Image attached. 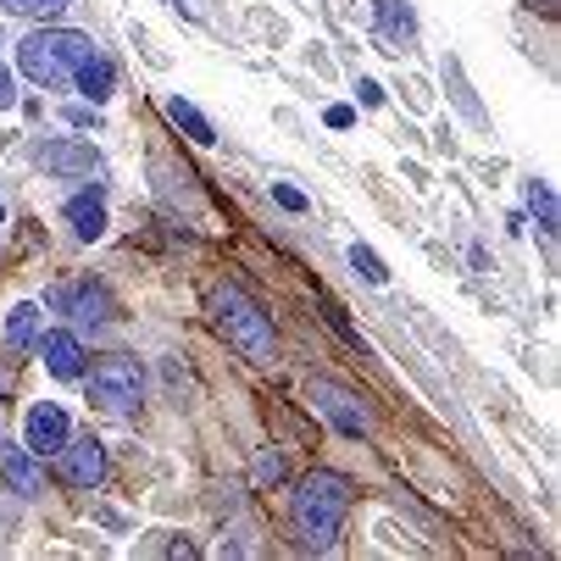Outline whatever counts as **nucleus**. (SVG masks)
<instances>
[{
	"instance_id": "obj_6",
	"label": "nucleus",
	"mask_w": 561,
	"mask_h": 561,
	"mask_svg": "<svg viewBox=\"0 0 561 561\" xmlns=\"http://www.w3.org/2000/svg\"><path fill=\"white\" fill-rule=\"evenodd\" d=\"M50 306L56 311H67L78 329H101V323H112V295H106V284H67V289H50Z\"/></svg>"
},
{
	"instance_id": "obj_20",
	"label": "nucleus",
	"mask_w": 561,
	"mask_h": 561,
	"mask_svg": "<svg viewBox=\"0 0 561 561\" xmlns=\"http://www.w3.org/2000/svg\"><path fill=\"white\" fill-rule=\"evenodd\" d=\"M251 472H256V484H278V478H284V456L262 450V456L251 461Z\"/></svg>"
},
{
	"instance_id": "obj_23",
	"label": "nucleus",
	"mask_w": 561,
	"mask_h": 561,
	"mask_svg": "<svg viewBox=\"0 0 561 561\" xmlns=\"http://www.w3.org/2000/svg\"><path fill=\"white\" fill-rule=\"evenodd\" d=\"M351 123H356L351 106H329V128H351Z\"/></svg>"
},
{
	"instance_id": "obj_8",
	"label": "nucleus",
	"mask_w": 561,
	"mask_h": 561,
	"mask_svg": "<svg viewBox=\"0 0 561 561\" xmlns=\"http://www.w3.org/2000/svg\"><path fill=\"white\" fill-rule=\"evenodd\" d=\"M61 456V478L72 490H95L101 478H106V450H101V439H72L67 434V445L56 450Z\"/></svg>"
},
{
	"instance_id": "obj_7",
	"label": "nucleus",
	"mask_w": 561,
	"mask_h": 561,
	"mask_svg": "<svg viewBox=\"0 0 561 561\" xmlns=\"http://www.w3.org/2000/svg\"><path fill=\"white\" fill-rule=\"evenodd\" d=\"M34 162L45 173H56V179H95L101 173V156L90 145H78V139H45L34 150Z\"/></svg>"
},
{
	"instance_id": "obj_26",
	"label": "nucleus",
	"mask_w": 561,
	"mask_h": 561,
	"mask_svg": "<svg viewBox=\"0 0 561 561\" xmlns=\"http://www.w3.org/2000/svg\"><path fill=\"white\" fill-rule=\"evenodd\" d=\"M7 389H12V367H7V362H0V394H7Z\"/></svg>"
},
{
	"instance_id": "obj_2",
	"label": "nucleus",
	"mask_w": 561,
	"mask_h": 561,
	"mask_svg": "<svg viewBox=\"0 0 561 561\" xmlns=\"http://www.w3.org/2000/svg\"><path fill=\"white\" fill-rule=\"evenodd\" d=\"M211 317H217V329L228 334V345L245 356V362H273V323H267V311L239 289V284H222V289H211Z\"/></svg>"
},
{
	"instance_id": "obj_19",
	"label": "nucleus",
	"mask_w": 561,
	"mask_h": 561,
	"mask_svg": "<svg viewBox=\"0 0 561 561\" xmlns=\"http://www.w3.org/2000/svg\"><path fill=\"white\" fill-rule=\"evenodd\" d=\"M351 267H356L367 284H389V267H383L378 251H367V245H351Z\"/></svg>"
},
{
	"instance_id": "obj_9",
	"label": "nucleus",
	"mask_w": 561,
	"mask_h": 561,
	"mask_svg": "<svg viewBox=\"0 0 561 561\" xmlns=\"http://www.w3.org/2000/svg\"><path fill=\"white\" fill-rule=\"evenodd\" d=\"M67 434H72V423H67V412L61 407H34L28 412V423H23V445L34 450V456H56L61 445H67Z\"/></svg>"
},
{
	"instance_id": "obj_3",
	"label": "nucleus",
	"mask_w": 561,
	"mask_h": 561,
	"mask_svg": "<svg viewBox=\"0 0 561 561\" xmlns=\"http://www.w3.org/2000/svg\"><path fill=\"white\" fill-rule=\"evenodd\" d=\"M90 56H95L90 34H72V28H34L18 45V67L34 84H61V78H72V67L90 61Z\"/></svg>"
},
{
	"instance_id": "obj_25",
	"label": "nucleus",
	"mask_w": 561,
	"mask_h": 561,
	"mask_svg": "<svg viewBox=\"0 0 561 561\" xmlns=\"http://www.w3.org/2000/svg\"><path fill=\"white\" fill-rule=\"evenodd\" d=\"M67 123H72V128H84V123H95V112H90V106H72Z\"/></svg>"
},
{
	"instance_id": "obj_24",
	"label": "nucleus",
	"mask_w": 561,
	"mask_h": 561,
	"mask_svg": "<svg viewBox=\"0 0 561 561\" xmlns=\"http://www.w3.org/2000/svg\"><path fill=\"white\" fill-rule=\"evenodd\" d=\"M356 90H362V106H378V101H383V90L373 84V78H362V84H356Z\"/></svg>"
},
{
	"instance_id": "obj_27",
	"label": "nucleus",
	"mask_w": 561,
	"mask_h": 561,
	"mask_svg": "<svg viewBox=\"0 0 561 561\" xmlns=\"http://www.w3.org/2000/svg\"><path fill=\"white\" fill-rule=\"evenodd\" d=\"M0 222H7V206H0Z\"/></svg>"
},
{
	"instance_id": "obj_13",
	"label": "nucleus",
	"mask_w": 561,
	"mask_h": 561,
	"mask_svg": "<svg viewBox=\"0 0 561 561\" xmlns=\"http://www.w3.org/2000/svg\"><path fill=\"white\" fill-rule=\"evenodd\" d=\"M67 222H72L78 239H101V233H106V201H101V190L72 195V201H67Z\"/></svg>"
},
{
	"instance_id": "obj_22",
	"label": "nucleus",
	"mask_w": 561,
	"mask_h": 561,
	"mask_svg": "<svg viewBox=\"0 0 561 561\" xmlns=\"http://www.w3.org/2000/svg\"><path fill=\"white\" fill-rule=\"evenodd\" d=\"M18 106V84H12V72L0 67V112H12Z\"/></svg>"
},
{
	"instance_id": "obj_10",
	"label": "nucleus",
	"mask_w": 561,
	"mask_h": 561,
	"mask_svg": "<svg viewBox=\"0 0 561 561\" xmlns=\"http://www.w3.org/2000/svg\"><path fill=\"white\" fill-rule=\"evenodd\" d=\"M0 478H7V490H18L23 501H34L45 490V472H39L28 445H7V439H0Z\"/></svg>"
},
{
	"instance_id": "obj_17",
	"label": "nucleus",
	"mask_w": 561,
	"mask_h": 561,
	"mask_svg": "<svg viewBox=\"0 0 561 561\" xmlns=\"http://www.w3.org/2000/svg\"><path fill=\"white\" fill-rule=\"evenodd\" d=\"M528 206H534L539 228H545V233H556V195H550V184H545V179H528Z\"/></svg>"
},
{
	"instance_id": "obj_18",
	"label": "nucleus",
	"mask_w": 561,
	"mask_h": 561,
	"mask_svg": "<svg viewBox=\"0 0 561 561\" xmlns=\"http://www.w3.org/2000/svg\"><path fill=\"white\" fill-rule=\"evenodd\" d=\"M0 7L18 12V18H39V23H50V18L67 12V0H0Z\"/></svg>"
},
{
	"instance_id": "obj_16",
	"label": "nucleus",
	"mask_w": 561,
	"mask_h": 561,
	"mask_svg": "<svg viewBox=\"0 0 561 561\" xmlns=\"http://www.w3.org/2000/svg\"><path fill=\"white\" fill-rule=\"evenodd\" d=\"M168 117H173V123H179V128L195 139V145H211V139H217V134H211V123H206V117H201L190 101H179V95L168 101Z\"/></svg>"
},
{
	"instance_id": "obj_4",
	"label": "nucleus",
	"mask_w": 561,
	"mask_h": 561,
	"mask_svg": "<svg viewBox=\"0 0 561 561\" xmlns=\"http://www.w3.org/2000/svg\"><path fill=\"white\" fill-rule=\"evenodd\" d=\"M90 394L106 412H134L145 400V367L134 356H106V362L90 367Z\"/></svg>"
},
{
	"instance_id": "obj_11",
	"label": "nucleus",
	"mask_w": 561,
	"mask_h": 561,
	"mask_svg": "<svg viewBox=\"0 0 561 561\" xmlns=\"http://www.w3.org/2000/svg\"><path fill=\"white\" fill-rule=\"evenodd\" d=\"M373 12H378V34H383L389 50H407L417 39V18H412L407 0H373Z\"/></svg>"
},
{
	"instance_id": "obj_15",
	"label": "nucleus",
	"mask_w": 561,
	"mask_h": 561,
	"mask_svg": "<svg viewBox=\"0 0 561 561\" xmlns=\"http://www.w3.org/2000/svg\"><path fill=\"white\" fill-rule=\"evenodd\" d=\"M34 340H39V306L23 300V306H12V317H7V345H12V351H28Z\"/></svg>"
},
{
	"instance_id": "obj_5",
	"label": "nucleus",
	"mask_w": 561,
	"mask_h": 561,
	"mask_svg": "<svg viewBox=\"0 0 561 561\" xmlns=\"http://www.w3.org/2000/svg\"><path fill=\"white\" fill-rule=\"evenodd\" d=\"M306 400H311V407L323 412L340 434H351V439H367V434H373V412L362 407V400H356L345 383H334V378H311V383H306Z\"/></svg>"
},
{
	"instance_id": "obj_12",
	"label": "nucleus",
	"mask_w": 561,
	"mask_h": 561,
	"mask_svg": "<svg viewBox=\"0 0 561 561\" xmlns=\"http://www.w3.org/2000/svg\"><path fill=\"white\" fill-rule=\"evenodd\" d=\"M39 356H45V367H50L56 378H84V345H78L67 329L45 334V340H39Z\"/></svg>"
},
{
	"instance_id": "obj_1",
	"label": "nucleus",
	"mask_w": 561,
	"mask_h": 561,
	"mask_svg": "<svg viewBox=\"0 0 561 561\" xmlns=\"http://www.w3.org/2000/svg\"><path fill=\"white\" fill-rule=\"evenodd\" d=\"M345 506H351V484L340 472H311L306 484L295 490V528H300V545L311 550H329L340 523H345Z\"/></svg>"
},
{
	"instance_id": "obj_21",
	"label": "nucleus",
	"mask_w": 561,
	"mask_h": 561,
	"mask_svg": "<svg viewBox=\"0 0 561 561\" xmlns=\"http://www.w3.org/2000/svg\"><path fill=\"white\" fill-rule=\"evenodd\" d=\"M273 201H278L284 211H306V195H300V190H289V184H278V190H273Z\"/></svg>"
},
{
	"instance_id": "obj_14",
	"label": "nucleus",
	"mask_w": 561,
	"mask_h": 561,
	"mask_svg": "<svg viewBox=\"0 0 561 561\" xmlns=\"http://www.w3.org/2000/svg\"><path fill=\"white\" fill-rule=\"evenodd\" d=\"M72 78H78V90H84L90 101H106V95H112V78H117V72H112V61H106V56L95 50L90 61H78V67H72Z\"/></svg>"
}]
</instances>
